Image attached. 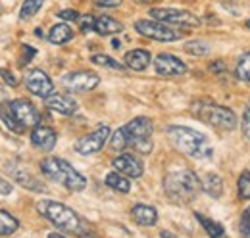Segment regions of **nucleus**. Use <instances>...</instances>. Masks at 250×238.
Here are the masks:
<instances>
[{"label":"nucleus","mask_w":250,"mask_h":238,"mask_svg":"<svg viewBox=\"0 0 250 238\" xmlns=\"http://www.w3.org/2000/svg\"><path fill=\"white\" fill-rule=\"evenodd\" d=\"M152 133L154 125L152 121L145 116L133 118L127 121L124 127H120L112 137H110V148L116 152H124L131 148L137 154H150L152 152Z\"/></svg>","instance_id":"f257e3e1"},{"label":"nucleus","mask_w":250,"mask_h":238,"mask_svg":"<svg viewBox=\"0 0 250 238\" xmlns=\"http://www.w3.org/2000/svg\"><path fill=\"white\" fill-rule=\"evenodd\" d=\"M164 192L175 204H190L202 192V180L187 167L171 169L164 177Z\"/></svg>","instance_id":"f03ea898"},{"label":"nucleus","mask_w":250,"mask_h":238,"mask_svg":"<svg viewBox=\"0 0 250 238\" xmlns=\"http://www.w3.org/2000/svg\"><path fill=\"white\" fill-rule=\"evenodd\" d=\"M167 137H169L171 144L188 158L210 159L214 156V148H212L210 140L206 139L204 133H200L196 129H190L185 125H169Z\"/></svg>","instance_id":"7ed1b4c3"},{"label":"nucleus","mask_w":250,"mask_h":238,"mask_svg":"<svg viewBox=\"0 0 250 238\" xmlns=\"http://www.w3.org/2000/svg\"><path fill=\"white\" fill-rule=\"evenodd\" d=\"M41 173L46 178L62 184L63 188H67L71 192H81L87 186V178L83 177L69 161H65L62 158L46 156L41 161Z\"/></svg>","instance_id":"20e7f679"},{"label":"nucleus","mask_w":250,"mask_h":238,"mask_svg":"<svg viewBox=\"0 0 250 238\" xmlns=\"http://www.w3.org/2000/svg\"><path fill=\"white\" fill-rule=\"evenodd\" d=\"M2 123L8 131L21 135L27 127H35L41 123L39 110L35 104L25 100V98H16L10 104L2 106Z\"/></svg>","instance_id":"39448f33"},{"label":"nucleus","mask_w":250,"mask_h":238,"mask_svg":"<svg viewBox=\"0 0 250 238\" xmlns=\"http://www.w3.org/2000/svg\"><path fill=\"white\" fill-rule=\"evenodd\" d=\"M190 114L196 119H200L202 123L219 129V131H233L239 123V119L235 116V112L227 106H219L208 100H196L190 106Z\"/></svg>","instance_id":"423d86ee"},{"label":"nucleus","mask_w":250,"mask_h":238,"mask_svg":"<svg viewBox=\"0 0 250 238\" xmlns=\"http://www.w3.org/2000/svg\"><path fill=\"white\" fill-rule=\"evenodd\" d=\"M35 208L56 229L69 231V233H81V219L71 208L63 206L56 200H39Z\"/></svg>","instance_id":"0eeeda50"},{"label":"nucleus","mask_w":250,"mask_h":238,"mask_svg":"<svg viewBox=\"0 0 250 238\" xmlns=\"http://www.w3.org/2000/svg\"><path fill=\"white\" fill-rule=\"evenodd\" d=\"M148 14L152 16V20H158L167 25H177L185 29H194L200 25L198 16H194L188 10H181V8H152Z\"/></svg>","instance_id":"6e6552de"},{"label":"nucleus","mask_w":250,"mask_h":238,"mask_svg":"<svg viewBox=\"0 0 250 238\" xmlns=\"http://www.w3.org/2000/svg\"><path fill=\"white\" fill-rule=\"evenodd\" d=\"M135 29L139 31V35L158 42H175L183 39V33L171 29L167 23H162L158 20H139L135 21Z\"/></svg>","instance_id":"1a4fd4ad"},{"label":"nucleus","mask_w":250,"mask_h":238,"mask_svg":"<svg viewBox=\"0 0 250 238\" xmlns=\"http://www.w3.org/2000/svg\"><path fill=\"white\" fill-rule=\"evenodd\" d=\"M110 137H112L110 135V127L108 125H100L98 129H94L93 133L81 137L73 144V148L81 156H93V154H96V152H100V150L104 148V144L110 140Z\"/></svg>","instance_id":"9d476101"},{"label":"nucleus","mask_w":250,"mask_h":238,"mask_svg":"<svg viewBox=\"0 0 250 238\" xmlns=\"http://www.w3.org/2000/svg\"><path fill=\"white\" fill-rule=\"evenodd\" d=\"M100 77L94 71H73L62 77V85L67 92H89L98 87Z\"/></svg>","instance_id":"9b49d317"},{"label":"nucleus","mask_w":250,"mask_h":238,"mask_svg":"<svg viewBox=\"0 0 250 238\" xmlns=\"http://www.w3.org/2000/svg\"><path fill=\"white\" fill-rule=\"evenodd\" d=\"M23 81H25V87L27 90L35 94V96H39V98H42V100H46L48 96H52L56 90H54V83L50 81V77L42 71V69H29L27 73H25V77H23Z\"/></svg>","instance_id":"f8f14e48"},{"label":"nucleus","mask_w":250,"mask_h":238,"mask_svg":"<svg viewBox=\"0 0 250 238\" xmlns=\"http://www.w3.org/2000/svg\"><path fill=\"white\" fill-rule=\"evenodd\" d=\"M154 69L162 77H179L187 73V63L173 54H158L154 60Z\"/></svg>","instance_id":"ddd939ff"},{"label":"nucleus","mask_w":250,"mask_h":238,"mask_svg":"<svg viewBox=\"0 0 250 238\" xmlns=\"http://www.w3.org/2000/svg\"><path fill=\"white\" fill-rule=\"evenodd\" d=\"M56 142H58V135H56V131L52 127L42 125V123H39V125L33 127L31 144L37 150H41V152H52L54 146H56Z\"/></svg>","instance_id":"4468645a"},{"label":"nucleus","mask_w":250,"mask_h":238,"mask_svg":"<svg viewBox=\"0 0 250 238\" xmlns=\"http://www.w3.org/2000/svg\"><path fill=\"white\" fill-rule=\"evenodd\" d=\"M112 167L120 173H124L125 177L129 178H139L143 173H145V165L143 161L133 156V154H120L112 159Z\"/></svg>","instance_id":"2eb2a0df"},{"label":"nucleus","mask_w":250,"mask_h":238,"mask_svg":"<svg viewBox=\"0 0 250 238\" xmlns=\"http://www.w3.org/2000/svg\"><path fill=\"white\" fill-rule=\"evenodd\" d=\"M10 171H12V177L14 180L18 182V184H21L23 188H27V190H31V192H46L48 188L39 180V178L31 175L29 173V169L27 167H23V165H18V163H10Z\"/></svg>","instance_id":"dca6fc26"},{"label":"nucleus","mask_w":250,"mask_h":238,"mask_svg":"<svg viewBox=\"0 0 250 238\" xmlns=\"http://www.w3.org/2000/svg\"><path fill=\"white\" fill-rule=\"evenodd\" d=\"M44 106L56 114H62V116H73L77 112V102L62 92H54L52 96H48L44 100Z\"/></svg>","instance_id":"f3484780"},{"label":"nucleus","mask_w":250,"mask_h":238,"mask_svg":"<svg viewBox=\"0 0 250 238\" xmlns=\"http://www.w3.org/2000/svg\"><path fill=\"white\" fill-rule=\"evenodd\" d=\"M131 217L137 225L141 227H154L158 223V211L152 206L146 204H137L131 209Z\"/></svg>","instance_id":"a211bd4d"},{"label":"nucleus","mask_w":250,"mask_h":238,"mask_svg":"<svg viewBox=\"0 0 250 238\" xmlns=\"http://www.w3.org/2000/svg\"><path fill=\"white\" fill-rule=\"evenodd\" d=\"M150 52L148 50H143V48H135V50H129L124 56V63L127 65V69H133V71H145L150 63Z\"/></svg>","instance_id":"6ab92c4d"},{"label":"nucleus","mask_w":250,"mask_h":238,"mask_svg":"<svg viewBox=\"0 0 250 238\" xmlns=\"http://www.w3.org/2000/svg\"><path fill=\"white\" fill-rule=\"evenodd\" d=\"M194 217H196V221L202 225V229L206 231V235L210 238H231L227 235V231H225V227L218 223V221H214V219H210V217H206L204 213H200V211H196L194 213Z\"/></svg>","instance_id":"aec40b11"},{"label":"nucleus","mask_w":250,"mask_h":238,"mask_svg":"<svg viewBox=\"0 0 250 238\" xmlns=\"http://www.w3.org/2000/svg\"><path fill=\"white\" fill-rule=\"evenodd\" d=\"M124 31V23L110 18V16H98L96 18V25H94V33L102 35V37H110V35H116V33H122Z\"/></svg>","instance_id":"412c9836"},{"label":"nucleus","mask_w":250,"mask_h":238,"mask_svg":"<svg viewBox=\"0 0 250 238\" xmlns=\"http://www.w3.org/2000/svg\"><path fill=\"white\" fill-rule=\"evenodd\" d=\"M202 190L210 196V198H221L223 194V178L216 175V173H208L202 178Z\"/></svg>","instance_id":"4be33fe9"},{"label":"nucleus","mask_w":250,"mask_h":238,"mask_svg":"<svg viewBox=\"0 0 250 238\" xmlns=\"http://www.w3.org/2000/svg\"><path fill=\"white\" fill-rule=\"evenodd\" d=\"M104 184L108 186V188H112V190H116V192H129L131 190V182H129V177H125L124 173H120V171H110L106 178H104Z\"/></svg>","instance_id":"5701e85b"},{"label":"nucleus","mask_w":250,"mask_h":238,"mask_svg":"<svg viewBox=\"0 0 250 238\" xmlns=\"http://www.w3.org/2000/svg\"><path fill=\"white\" fill-rule=\"evenodd\" d=\"M46 37H48V40L52 44H65V42H69L73 39V31L67 23H56L52 29L48 31Z\"/></svg>","instance_id":"b1692460"},{"label":"nucleus","mask_w":250,"mask_h":238,"mask_svg":"<svg viewBox=\"0 0 250 238\" xmlns=\"http://www.w3.org/2000/svg\"><path fill=\"white\" fill-rule=\"evenodd\" d=\"M18 227H20V221L14 215H10L6 209H2L0 211V235L2 237H10V235H14L18 231Z\"/></svg>","instance_id":"393cba45"},{"label":"nucleus","mask_w":250,"mask_h":238,"mask_svg":"<svg viewBox=\"0 0 250 238\" xmlns=\"http://www.w3.org/2000/svg\"><path fill=\"white\" fill-rule=\"evenodd\" d=\"M235 75H237V79L250 83V52H245L241 58L237 60Z\"/></svg>","instance_id":"a878e982"},{"label":"nucleus","mask_w":250,"mask_h":238,"mask_svg":"<svg viewBox=\"0 0 250 238\" xmlns=\"http://www.w3.org/2000/svg\"><path fill=\"white\" fill-rule=\"evenodd\" d=\"M91 61L96 63V65H102V67L114 69V71H124L125 67H127L125 63L118 61V60H114L112 56H106V54H94L93 58H91Z\"/></svg>","instance_id":"bb28decb"},{"label":"nucleus","mask_w":250,"mask_h":238,"mask_svg":"<svg viewBox=\"0 0 250 238\" xmlns=\"http://www.w3.org/2000/svg\"><path fill=\"white\" fill-rule=\"evenodd\" d=\"M42 2H44V0H25V2L21 4L20 18H21V20H31L33 16L42 8Z\"/></svg>","instance_id":"cd10ccee"},{"label":"nucleus","mask_w":250,"mask_h":238,"mask_svg":"<svg viewBox=\"0 0 250 238\" xmlns=\"http://www.w3.org/2000/svg\"><path fill=\"white\" fill-rule=\"evenodd\" d=\"M185 52L190 56H206L210 52V44L204 40H188L185 44Z\"/></svg>","instance_id":"c85d7f7f"},{"label":"nucleus","mask_w":250,"mask_h":238,"mask_svg":"<svg viewBox=\"0 0 250 238\" xmlns=\"http://www.w3.org/2000/svg\"><path fill=\"white\" fill-rule=\"evenodd\" d=\"M237 190L243 200H250V171H243L237 178Z\"/></svg>","instance_id":"c756f323"},{"label":"nucleus","mask_w":250,"mask_h":238,"mask_svg":"<svg viewBox=\"0 0 250 238\" xmlns=\"http://www.w3.org/2000/svg\"><path fill=\"white\" fill-rule=\"evenodd\" d=\"M239 233L243 238H250V206L241 215V221H239Z\"/></svg>","instance_id":"7c9ffc66"},{"label":"nucleus","mask_w":250,"mask_h":238,"mask_svg":"<svg viewBox=\"0 0 250 238\" xmlns=\"http://www.w3.org/2000/svg\"><path fill=\"white\" fill-rule=\"evenodd\" d=\"M77 23H79V29H81V33H91V31H94V25H96V18L94 16H91V14H87V16H81L79 20H77Z\"/></svg>","instance_id":"2f4dec72"},{"label":"nucleus","mask_w":250,"mask_h":238,"mask_svg":"<svg viewBox=\"0 0 250 238\" xmlns=\"http://www.w3.org/2000/svg\"><path fill=\"white\" fill-rule=\"evenodd\" d=\"M35 54H37V50H35L33 46L23 44V48H21V58H20V65L25 67L27 63H31V60L35 58Z\"/></svg>","instance_id":"473e14b6"},{"label":"nucleus","mask_w":250,"mask_h":238,"mask_svg":"<svg viewBox=\"0 0 250 238\" xmlns=\"http://www.w3.org/2000/svg\"><path fill=\"white\" fill-rule=\"evenodd\" d=\"M58 18L62 21H77L81 18V14L77 10H62V12H58Z\"/></svg>","instance_id":"72a5a7b5"},{"label":"nucleus","mask_w":250,"mask_h":238,"mask_svg":"<svg viewBox=\"0 0 250 238\" xmlns=\"http://www.w3.org/2000/svg\"><path fill=\"white\" fill-rule=\"evenodd\" d=\"M241 127H243V133H245V137H247V139L250 140V104H249V108H247V112H245V116H243Z\"/></svg>","instance_id":"f704fd0d"},{"label":"nucleus","mask_w":250,"mask_h":238,"mask_svg":"<svg viewBox=\"0 0 250 238\" xmlns=\"http://www.w3.org/2000/svg\"><path fill=\"white\" fill-rule=\"evenodd\" d=\"M2 79H4V83L10 85V87H18V83H20V81L14 77V73L8 71V69H2Z\"/></svg>","instance_id":"c9c22d12"},{"label":"nucleus","mask_w":250,"mask_h":238,"mask_svg":"<svg viewBox=\"0 0 250 238\" xmlns=\"http://www.w3.org/2000/svg\"><path fill=\"white\" fill-rule=\"evenodd\" d=\"M98 8H118L122 6V0H93Z\"/></svg>","instance_id":"e433bc0d"},{"label":"nucleus","mask_w":250,"mask_h":238,"mask_svg":"<svg viewBox=\"0 0 250 238\" xmlns=\"http://www.w3.org/2000/svg\"><path fill=\"white\" fill-rule=\"evenodd\" d=\"M210 71H212V73H221V71H225L223 61H221V60H216L214 63H210Z\"/></svg>","instance_id":"4c0bfd02"},{"label":"nucleus","mask_w":250,"mask_h":238,"mask_svg":"<svg viewBox=\"0 0 250 238\" xmlns=\"http://www.w3.org/2000/svg\"><path fill=\"white\" fill-rule=\"evenodd\" d=\"M0 184H2V190H0V192H2V196H8V194H12L14 186H12V184H10L6 178H2V182H0Z\"/></svg>","instance_id":"58836bf2"},{"label":"nucleus","mask_w":250,"mask_h":238,"mask_svg":"<svg viewBox=\"0 0 250 238\" xmlns=\"http://www.w3.org/2000/svg\"><path fill=\"white\" fill-rule=\"evenodd\" d=\"M160 238H179V237H175L171 231H162V233H160Z\"/></svg>","instance_id":"ea45409f"},{"label":"nucleus","mask_w":250,"mask_h":238,"mask_svg":"<svg viewBox=\"0 0 250 238\" xmlns=\"http://www.w3.org/2000/svg\"><path fill=\"white\" fill-rule=\"evenodd\" d=\"M46 238H65V237H63V235H60V233H50Z\"/></svg>","instance_id":"a19ab883"},{"label":"nucleus","mask_w":250,"mask_h":238,"mask_svg":"<svg viewBox=\"0 0 250 238\" xmlns=\"http://www.w3.org/2000/svg\"><path fill=\"white\" fill-rule=\"evenodd\" d=\"M35 35H37L39 39H42V37H44V33H42V29H41V27H37V29H35Z\"/></svg>","instance_id":"79ce46f5"},{"label":"nucleus","mask_w":250,"mask_h":238,"mask_svg":"<svg viewBox=\"0 0 250 238\" xmlns=\"http://www.w3.org/2000/svg\"><path fill=\"white\" fill-rule=\"evenodd\" d=\"M137 2H141V4H152V2H156V0H137Z\"/></svg>","instance_id":"37998d69"},{"label":"nucleus","mask_w":250,"mask_h":238,"mask_svg":"<svg viewBox=\"0 0 250 238\" xmlns=\"http://www.w3.org/2000/svg\"><path fill=\"white\" fill-rule=\"evenodd\" d=\"M245 25H247V29H250V20H247V23H245Z\"/></svg>","instance_id":"c03bdc74"},{"label":"nucleus","mask_w":250,"mask_h":238,"mask_svg":"<svg viewBox=\"0 0 250 238\" xmlns=\"http://www.w3.org/2000/svg\"><path fill=\"white\" fill-rule=\"evenodd\" d=\"M83 238H96V237H93V235H85Z\"/></svg>","instance_id":"a18cd8bd"}]
</instances>
